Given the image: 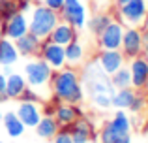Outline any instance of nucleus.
Masks as SVG:
<instances>
[{"label": "nucleus", "instance_id": "obj_1", "mask_svg": "<svg viewBox=\"0 0 148 143\" xmlns=\"http://www.w3.org/2000/svg\"><path fill=\"white\" fill-rule=\"evenodd\" d=\"M51 92L60 102L81 104L84 98V90L81 85V75L73 66L54 70L51 77Z\"/></svg>", "mask_w": 148, "mask_h": 143}, {"label": "nucleus", "instance_id": "obj_2", "mask_svg": "<svg viewBox=\"0 0 148 143\" xmlns=\"http://www.w3.org/2000/svg\"><path fill=\"white\" fill-rule=\"evenodd\" d=\"M83 90H86L88 98H94L99 94H112L114 87L111 83V75L103 72V68L98 64V60H92L83 70Z\"/></svg>", "mask_w": 148, "mask_h": 143}, {"label": "nucleus", "instance_id": "obj_3", "mask_svg": "<svg viewBox=\"0 0 148 143\" xmlns=\"http://www.w3.org/2000/svg\"><path fill=\"white\" fill-rule=\"evenodd\" d=\"M58 21H60V15L56 11H53L45 4H40L32 10V15L28 19V30L36 34L40 40H45V38H49L54 26L58 25Z\"/></svg>", "mask_w": 148, "mask_h": 143}, {"label": "nucleus", "instance_id": "obj_4", "mask_svg": "<svg viewBox=\"0 0 148 143\" xmlns=\"http://www.w3.org/2000/svg\"><path fill=\"white\" fill-rule=\"evenodd\" d=\"M53 68L45 62L43 59H32L30 62L25 64V79L26 85L32 88H43L51 85V77H53Z\"/></svg>", "mask_w": 148, "mask_h": 143}, {"label": "nucleus", "instance_id": "obj_5", "mask_svg": "<svg viewBox=\"0 0 148 143\" xmlns=\"http://www.w3.org/2000/svg\"><path fill=\"white\" fill-rule=\"evenodd\" d=\"M60 17L68 25L81 30L86 25V8L81 0H64V8L60 10Z\"/></svg>", "mask_w": 148, "mask_h": 143}, {"label": "nucleus", "instance_id": "obj_6", "mask_svg": "<svg viewBox=\"0 0 148 143\" xmlns=\"http://www.w3.org/2000/svg\"><path fill=\"white\" fill-rule=\"evenodd\" d=\"M40 57L49 64L53 70H60L66 66V53H64V45H58L54 41H51L49 38L41 40L40 45Z\"/></svg>", "mask_w": 148, "mask_h": 143}, {"label": "nucleus", "instance_id": "obj_7", "mask_svg": "<svg viewBox=\"0 0 148 143\" xmlns=\"http://www.w3.org/2000/svg\"><path fill=\"white\" fill-rule=\"evenodd\" d=\"M148 2L146 0H130L124 6H120V17L130 26H139L146 19Z\"/></svg>", "mask_w": 148, "mask_h": 143}, {"label": "nucleus", "instance_id": "obj_8", "mask_svg": "<svg viewBox=\"0 0 148 143\" xmlns=\"http://www.w3.org/2000/svg\"><path fill=\"white\" fill-rule=\"evenodd\" d=\"M120 51L124 53L126 59H135V57L143 55V32L137 26H130L124 28V38H122V45Z\"/></svg>", "mask_w": 148, "mask_h": 143}, {"label": "nucleus", "instance_id": "obj_9", "mask_svg": "<svg viewBox=\"0 0 148 143\" xmlns=\"http://www.w3.org/2000/svg\"><path fill=\"white\" fill-rule=\"evenodd\" d=\"M122 38H124L122 23L112 21L111 25L98 36V45H99V49H120Z\"/></svg>", "mask_w": 148, "mask_h": 143}, {"label": "nucleus", "instance_id": "obj_10", "mask_svg": "<svg viewBox=\"0 0 148 143\" xmlns=\"http://www.w3.org/2000/svg\"><path fill=\"white\" fill-rule=\"evenodd\" d=\"M96 60L103 68V72L109 73V75H112L116 70H120L126 64V57L120 49H101Z\"/></svg>", "mask_w": 148, "mask_h": 143}, {"label": "nucleus", "instance_id": "obj_11", "mask_svg": "<svg viewBox=\"0 0 148 143\" xmlns=\"http://www.w3.org/2000/svg\"><path fill=\"white\" fill-rule=\"evenodd\" d=\"M69 134H71V140L73 143H90L92 140H98L94 132V126L88 119L79 117L71 126H69Z\"/></svg>", "mask_w": 148, "mask_h": 143}, {"label": "nucleus", "instance_id": "obj_12", "mask_svg": "<svg viewBox=\"0 0 148 143\" xmlns=\"http://www.w3.org/2000/svg\"><path fill=\"white\" fill-rule=\"evenodd\" d=\"M130 73H131V87L133 88H145L148 81V57H135L131 59L130 64Z\"/></svg>", "mask_w": 148, "mask_h": 143}, {"label": "nucleus", "instance_id": "obj_13", "mask_svg": "<svg viewBox=\"0 0 148 143\" xmlns=\"http://www.w3.org/2000/svg\"><path fill=\"white\" fill-rule=\"evenodd\" d=\"M79 117H83V109L79 104H69V102H62L54 107V119L60 126H68L73 124Z\"/></svg>", "mask_w": 148, "mask_h": 143}, {"label": "nucleus", "instance_id": "obj_14", "mask_svg": "<svg viewBox=\"0 0 148 143\" xmlns=\"http://www.w3.org/2000/svg\"><path fill=\"white\" fill-rule=\"evenodd\" d=\"M2 26H4V36L15 41V40H19L23 34L28 32V19H26V15L23 13V11H17L10 21L2 23Z\"/></svg>", "mask_w": 148, "mask_h": 143}, {"label": "nucleus", "instance_id": "obj_15", "mask_svg": "<svg viewBox=\"0 0 148 143\" xmlns=\"http://www.w3.org/2000/svg\"><path fill=\"white\" fill-rule=\"evenodd\" d=\"M15 113L26 128H36V124L41 119V109L36 102H19Z\"/></svg>", "mask_w": 148, "mask_h": 143}, {"label": "nucleus", "instance_id": "obj_16", "mask_svg": "<svg viewBox=\"0 0 148 143\" xmlns=\"http://www.w3.org/2000/svg\"><path fill=\"white\" fill-rule=\"evenodd\" d=\"M41 40L28 30L26 34H23L19 40H15V47L19 51V57H34L40 53Z\"/></svg>", "mask_w": 148, "mask_h": 143}, {"label": "nucleus", "instance_id": "obj_17", "mask_svg": "<svg viewBox=\"0 0 148 143\" xmlns=\"http://www.w3.org/2000/svg\"><path fill=\"white\" fill-rule=\"evenodd\" d=\"M49 40L54 41V44L58 45H68L69 41L77 40V28L71 25H68V23H60L58 21V25L53 28V32L49 34Z\"/></svg>", "mask_w": 148, "mask_h": 143}, {"label": "nucleus", "instance_id": "obj_18", "mask_svg": "<svg viewBox=\"0 0 148 143\" xmlns=\"http://www.w3.org/2000/svg\"><path fill=\"white\" fill-rule=\"evenodd\" d=\"M34 130H36L38 137H41V140H53L56 136V132L60 130V124L56 122V119L53 115H41L40 122L36 124Z\"/></svg>", "mask_w": 148, "mask_h": 143}, {"label": "nucleus", "instance_id": "obj_19", "mask_svg": "<svg viewBox=\"0 0 148 143\" xmlns=\"http://www.w3.org/2000/svg\"><path fill=\"white\" fill-rule=\"evenodd\" d=\"M25 88H26L25 75L13 72L6 77V96H8V100H19V96L23 94Z\"/></svg>", "mask_w": 148, "mask_h": 143}, {"label": "nucleus", "instance_id": "obj_20", "mask_svg": "<svg viewBox=\"0 0 148 143\" xmlns=\"http://www.w3.org/2000/svg\"><path fill=\"white\" fill-rule=\"evenodd\" d=\"M2 124H4V130L10 137H21L25 134L26 126L21 122V119L17 117L15 111H6L2 117Z\"/></svg>", "mask_w": 148, "mask_h": 143}, {"label": "nucleus", "instance_id": "obj_21", "mask_svg": "<svg viewBox=\"0 0 148 143\" xmlns=\"http://www.w3.org/2000/svg\"><path fill=\"white\" fill-rule=\"evenodd\" d=\"M19 60V51L15 47V41L4 36L0 40V66H13Z\"/></svg>", "mask_w": 148, "mask_h": 143}, {"label": "nucleus", "instance_id": "obj_22", "mask_svg": "<svg viewBox=\"0 0 148 143\" xmlns=\"http://www.w3.org/2000/svg\"><path fill=\"white\" fill-rule=\"evenodd\" d=\"M107 124H109V128L112 130V134H114L116 137L126 136V134H130V130H131V121H130V117L124 113V109L116 111L114 117H112Z\"/></svg>", "mask_w": 148, "mask_h": 143}, {"label": "nucleus", "instance_id": "obj_23", "mask_svg": "<svg viewBox=\"0 0 148 143\" xmlns=\"http://www.w3.org/2000/svg\"><path fill=\"white\" fill-rule=\"evenodd\" d=\"M135 94H137V92H135L131 87L116 88V90L112 92V106H114L116 109H130V106H131V102H133Z\"/></svg>", "mask_w": 148, "mask_h": 143}, {"label": "nucleus", "instance_id": "obj_24", "mask_svg": "<svg viewBox=\"0 0 148 143\" xmlns=\"http://www.w3.org/2000/svg\"><path fill=\"white\" fill-rule=\"evenodd\" d=\"M64 53H66V64L77 66V64H81V60L84 57V47L77 40H73L68 45H64Z\"/></svg>", "mask_w": 148, "mask_h": 143}, {"label": "nucleus", "instance_id": "obj_25", "mask_svg": "<svg viewBox=\"0 0 148 143\" xmlns=\"http://www.w3.org/2000/svg\"><path fill=\"white\" fill-rule=\"evenodd\" d=\"M111 83L112 87L116 88H126V87H131V73H130V66L124 64L120 70H116L114 73L111 75Z\"/></svg>", "mask_w": 148, "mask_h": 143}, {"label": "nucleus", "instance_id": "obj_26", "mask_svg": "<svg viewBox=\"0 0 148 143\" xmlns=\"http://www.w3.org/2000/svg\"><path fill=\"white\" fill-rule=\"evenodd\" d=\"M111 23H112V17H111V15H107V13H98V15H94V17H92L90 21L86 23V25H88V28H90L92 34L99 36V34L103 32V30L107 28Z\"/></svg>", "mask_w": 148, "mask_h": 143}, {"label": "nucleus", "instance_id": "obj_27", "mask_svg": "<svg viewBox=\"0 0 148 143\" xmlns=\"http://www.w3.org/2000/svg\"><path fill=\"white\" fill-rule=\"evenodd\" d=\"M19 11L17 0H0V23H6Z\"/></svg>", "mask_w": 148, "mask_h": 143}, {"label": "nucleus", "instance_id": "obj_28", "mask_svg": "<svg viewBox=\"0 0 148 143\" xmlns=\"http://www.w3.org/2000/svg\"><path fill=\"white\" fill-rule=\"evenodd\" d=\"M19 100H21V102H36V104H40L41 102V94L36 90V88H32V87L26 85V88L23 90V94L19 96Z\"/></svg>", "mask_w": 148, "mask_h": 143}, {"label": "nucleus", "instance_id": "obj_29", "mask_svg": "<svg viewBox=\"0 0 148 143\" xmlns=\"http://www.w3.org/2000/svg\"><path fill=\"white\" fill-rule=\"evenodd\" d=\"M92 104H94L98 109H109L112 106V94H99L92 98Z\"/></svg>", "mask_w": 148, "mask_h": 143}, {"label": "nucleus", "instance_id": "obj_30", "mask_svg": "<svg viewBox=\"0 0 148 143\" xmlns=\"http://www.w3.org/2000/svg\"><path fill=\"white\" fill-rule=\"evenodd\" d=\"M53 143H73L71 134H69L68 130H58L56 136L53 137Z\"/></svg>", "mask_w": 148, "mask_h": 143}, {"label": "nucleus", "instance_id": "obj_31", "mask_svg": "<svg viewBox=\"0 0 148 143\" xmlns=\"http://www.w3.org/2000/svg\"><path fill=\"white\" fill-rule=\"evenodd\" d=\"M143 107H145V96L135 94L133 102H131V106H130V111H131V113H139Z\"/></svg>", "mask_w": 148, "mask_h": 143}, {"label": "nucleus", "instance_id": "obj_32", "mask_svg": "<svg viewBox=\"0 0 148 143\" xmlns=\"http://www.w3.org/2000/svg\"><path fill=\"white\" fill-rule=\"evenodd\" d=\"M43 4L51 8L53 11H56V13H60V10L64 8V0H43Z\"/></svg>", "mask_w": 148, "mask_h": 143}, {"label": "nucleus", "instance_id": "obj_33", "mask_svg": "<svg viewBox=\"0 0 148 143\" xmlns=\"http://www.w3.org/2000/svg\"><path fill=\"white\" fill-rule=\"evenodd\" d=\"M6 77L4 73H0V102H6L8 96H6Z\"/></svg>", "mask_w": 148, "mask_h": 143}, {"label": "nucleus", "instance_id": "obj_34", "mask_svg": "<svg viewBox=\"0 0 148 143\" xmlns=\"http://www.w3.org/2000/svg\"><path fill=\"white\" fill-rule=\"evenodd\" d=\"M143 53L145 57H148V26L143 30Z\"/></svg>", "mask_w": 148, "mask_h": 143}, {"label": "nucleus", "instance_id": "obj_35", "mask_svg": "<svg viewBox=\"0 0 148 143\" xmlns=\"http://www.w3.org/2000/svg\"><path fill=\"white\" fill-rule=\"evenodd\" d=\"M54 107H56V106H49V104H47V106H45L43 115H53V117H54Z\"/></svg>", "mask_w": 148, "mask_h": 143}, {"label": "nucleus", "instance_id": "obj_36", "mask_svg": "<svg viewBox=\"0 0 148 143\" xmlns=\"http://www.w3.org/2000/svg\"><path fill=\"white\" fill-rule=\"evenodd\" d=\"M116 143H131V136H130V134H126V136L118 137V140H116Z\"/></svg>", "mask_w": 148, "mask_h": 143}, {"label": "nucleus", "instance_id": "obj_37", "mask_svg": "<svg viewBox=\"0 0 148 143\" xmlns=\"http://www.w3.org/2000/svg\"><path fill=\"white\" fill-rule=\"evenodd\" d=\"M2 68H4V72H2L4 75H10V73H13V72H11V66H10V64H8V66H2Z\"/></svg>", "mask_w": 148, "mask_h": 143}, {"label": "nucleus", "instance_id": "obj_38", "mask_svg": "<svg viewBox=\"0 0 148 143\" xmlns=\"http://www.w3.org/2000/svg\"><path fill=\"white\" fill-rule=\"evenodd\" d=\"M126 2H130V0H114V4H116V6H124V4H126Z\"/></svg>", "mask_w": 148, "mask_h": 143}, {"label": "nucleus", "instance_id": "obj_39", "mask_svg": "<svg viewBox=\"0 0 148 143\" xmlns=\"http://www.w3.org/2000/svg\"><path fill=\"white\" fill-rule=\"evenodd\" d=\"M4 38V26H2V23H0V40Z\"/></svg>", "mask_w": 148, "mask_h": 143}, {"label": "nucleus", "instance_id": "obj_40", "mask_svg": "<svg viewBox=\"0 0 148 143\" xmlns=\"http://www.w3.org/2000/svg\"><path fill=\"white\" fill-rule=\"evenodd\" d=\"M2 117H4V111L0 109V124H2Z\"/></svg>", "mask_w": 148, "mask_h": 143}, {"label": "nucleus", "instance_id": "obj_41", "mask_svg": "<svg viewBox=\"0 0 148 143\" xmlns=\"http://www.w3.org/2000/svg\"><path fill=\"white\" fill-rule=\"evenodd\" d=\"M146 25H148V11H146Z\"/></svg>", "mask_w": 148, "mask_h": 143}, {"label": "nucleus", "instance_id": "obj_42", "mask_svg": "<svg viewBox=\"0 0 148 143\" xmlns=\"http://www.w3.org/2000/svg\"><path fill=\"white\" fill-rule=\"evenodd\" d=\"M146 88H148V81H146Z\"/></svg>", "mask_w": 148, "mask_h": 143}, {"label": "nucleus", "instance_id": "obj_43", "mask_svg": "<svg viewBox=\"0 0 148 143\" xmlns=\"http://www.w3.org/2000/svg\"><path fill=\"white\" fill-rule=\"evenodd\" d=\"M38 2H43V0H38Z\"/></svg>", "mask_w": 148, "mask_h": 143}, {"label": "nucleus", "instance_id": "obj_44", "mask_svg": "<svg viewBox=\"0 0 148 143\" xmlns=\"http://www.w3.org/2000/svg\"><path fill=\"white\" fill-rule=\"evenodd\" d=\"M0 143H4V141H0Z\"/></svg>", "mask_w": 148, "mask_h": 143}, {"label": "nucleus", "instance_id": "obj_45", "mask_svg": "<svg viewBox=\"0 0 148 143\" xmlns=\"http://www.w3.org/2000/svg\"><path fill=\"white\" fill-rule=\"evenodd\" d=\"M146 128H148V126H146Z\"/></svg>", "mask_w": 148, "mask_h": 143}]
</instances>
